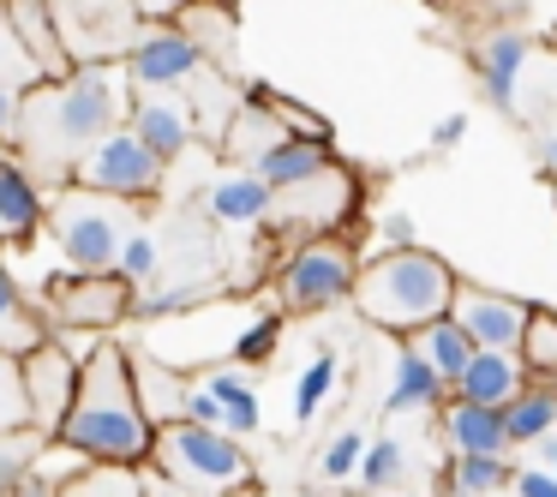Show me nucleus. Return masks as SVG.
I'll return each instance as SVG.
<instances>
[{"mask_svg":"<svg viewBox=\"0 0 557 497\" xmlns=\"http://www.w3.org/2000/svg\"><path fill=\"white\" fill-rule=\"evenodd\" d=\"M126 109H133V85H126L121 61L73 66L66 78H49V85H37V90L18 97L13 145L25 150V169L30 174L66 181L73 162L85 157L102 133L126 126Z\"/></svg>","mask_w":557,"mask_h":497,"instance_id":"nucleus-1","label":"nucleus"},{"mask_svg":"<svg viewBox=\"0 0 557 497\" xmlns=\"http://www.w3.org/2000/svg\"><path fill=\"white\" fill-rule=\"evenodd\" d=\"M150 444H157V425L138 408L133 353L121 341L97 336L90 353L78 360V396L54 432V449H66L73 461H90V468H145Z\"/></svg>","mask_w":557,"mask_h":497,"instance_id":"nucleus-2","label":"nucleus"},{"mask_svg":"<svg viewBox=\"0 0 557 497\" xmlns=\"http://www.w3.org/2000/svg\"><path fill=\"white\" fill-rule=\"evenodd\" d=\"M348 300L360 306L366 324L389 330V336H408V330H420V324L449 312V300H456V270L437 252H425V246H396V252H377L372 264H360Z\"/></svg>","mask_w":557,"mask_h":497,"instance_id":"nucleus-3","label":"nucleus"},{"mask_svg":"<svg viewBox=\"0 0 557 497\" xmlns=\"http://www.w3.org/2000/svg\"><path fill=\"white\" fill-rule=\"evenodd\" d=\"M150 468H157V480L186 485V492H205V497L246 492V480H252V461H246L240 437H228L222 425H193V420L157 425Z\"/></svg>","mask_w":557,"mask_h":497,"instance_id":"nucleus-4","label":"nucleus"},{"mask_svg":"<svg viewBox=\"0 0 557 497\" xmlns=\"http://www.w3.org/2000/svg\"><path fill=\"white\" fill-rule=\"evenodd\" d=\"M49 240L61 246L66 270H114L126 234L138 228L133 222V204L126 198H102V192H85V186H66L61 198L49 204Z\"/></svg>","mask_w":557,"mask_h":497,"instance_id":"nucleus-5","label":"nucleus"},{"mask_svg":"<svg viewBox=\"0 0 557 497\" xmlns=\"http://www.w3.org/2000/svg\"><path fill=\"white\" fill-rule=\"evenodd\" d=\"M354 276H360L354 246L318 234V240L294 246V252L276 264V306H282V312H294V318L330 312V306H342L354 294Z\"/></svg>","mask_w":557,"mask_h":497,"instance_id":"nucleus-6","label":"nucleus"},{"mask_svg":"<svg viewBox=\"0 0 557 497\" xmlns=\"http://www.w3.org/2000/svg\"><path fill=\"white\" fill-rule=\"evenodd\" d=\"M133 282L121 270H66L49 294L37 300L42 330H90V336H109L121 318H133Z\"/></svg>","mask_w":557,"mask_h":497,"instance_id":"nucleus-7","label":"nucleus"},{"mask_svg":"<svg viewBox=\"0 0 557 497\" xmlns=\"http://www.w3.org/2000/svg\"><path fill=\"white\" fill-rule=\"evenodd\" d=\"M162 174H169V162H162L157 150H145V138H138L133 126H114V133H102L97 145L73 162V174H66V181L85 186V192L138 204V198H150L162 186Z\"/></svg>","mask_w":557,"mask_h":497,"instance_id":"nucleus-8","label":"nucleus"},{"mask_svg":"<svg viewBox=\"0 0 557 497\" xmlns=\"http://www.w3.org/2000/svg\"><path fill=\"white\" fill-rule=\"evenodd\" d=\"M54 7V30L73 66H97V61H126L138 25L133 0H49Z\"/></svg>","mask_w":557,"mask_h":497,"instance_id":"nucleus-9","label":"nucleus"},{"mask_svg":"<svg viewBox=\"0 0 557 497\" xmlns=\"http://www.w3.org/2000/svg\"><path fill=\"white\" fill-rule=\"evenodd\" d=\"M18 377H25V408H30V432L42 444H54L66 408L78 396V353H66L54 336H42L37 348L18 353Z\"/></svg>","mask_w":557,"mask_h":497,"instance_id":"nucleus-10","label":"nucleus"},{"mask_svg":"<svg viewBox=\"0 0 557 497\" xmlns=\"http://www.w3.org/2000/svg\"><path fill=\"white\" fill-rule=\"evenodd\" d=\"M198 66H205V54L193 49V37H186L174 18H162V25H138L121 73L133 90H181Z\"/></svg>","mask_w":557,"mask_h":497,"instance_id":"nucleus-11","label":"nucleus"},{"mask_svg":"<svg viewBox=\"0 0 557 497\" xmlns=\"http://www.w3.org/2000/svg\"><path fill=\"white\" fill-rule=\"evenodd\" d=\"M354 198H360L354 174L330 162L324 174H312V181H300V186H288V192H276V204H270V222H276V228H336V222L354 210Z\"/></svg>","mask_w":557,"mask_h":497,"instance_id":"nucleus-12","label":"nucleus"},{"mask_svg":"<svg viewBox=\"0 0 557 497\" xmlns=\"http://www.w3.org/2000/svg\"><path fill=\"white\" fill-rule=\"evenodd\" d=\"M528 54H533V37L516 25L504 30H485L480 42H473V78H480L485 102H492L497 114H516L521 109V73H528Z\"/></svg>","mask_w":557,"mask_h":497,"instance_id":"nucleus-13","label":"nucleus"},{"mask_svg":"<svg viewBox=\"0 0 557 497\" xmlns=\"http://www.w3.org/2000/svg\"><path fill=\"white\" fill-rule=\"evenodd\" d=\"M126 126H133V133L145 138V150H157L162 162H181L198 138V121H193L181 90H133Z\"/></svg>","mask_w":557,"mask_h":497,"instance_id":"nucleus-14","label":"nucleus"},{"mask_svg":"<svg viewBox=\"0 0 557 497\" xmlns=\"http://www.w3.org/2000/svg\"><path fill=\"white\" fill-rule=\"evenodd\" d=\"M449 318L468 330L473 348H521V330H528V306L509 300V294L492 288H461L456 282V300H449Z\"/></svg>","mask_w":557,"mask_h":497,"instance_id":"nucleus-15","label":"nucleus"},{"mask_svg":"<svg viewBox=\"0 0 557 497\" xmlns=\"http://www.w3.org/2000/svg\"><path fill=\"white\" fill-rule=\"evenodd\" d=\"M42 222H49V198H42L37 174L0 150V246H30Z\"/></svg>","mask_w":557,"mask_h":497,"instance_id":"nucleus-16","label":"nucleus"},{"mask_svg":"<svg viewBox=\"0 0 557 497\" xmlns=\"http://www.w3.org/2000/svg\"><path fill=\"white\" fill-rule=\"evenodd\" d=\"M521 384H528V365H521V353H509V348H473L468 365L449 377V396L480 401V408H504V401L516 396Z\"/></svg>","mask_w":557,"mask_h":497,"instance_id":"nucleus-17","label":"nucleus"},{"mask_svg":"<svg viewBox=\"0 0 557 497\" xmlns=\"http://www.w3.org/2000/svg\"><path fill=\"white\" fill-rule=\"evenodd\" d=\"M270 204H276V192H270L252 169L216 174L210 192H205V210L222 222V228H258V222H270Z\"/></svg>","mask_w":557,"mask_h":497,"instance_id":"nucleus-18","label":"nucleus"},{"mask_svg":"<svg viewBox=\"0 0 557 497\" xmlns=\"http://www.w3.org/2000/svg\"><path fill=\"white\" fill-rule=\"evenodd\" d=\"M330 145H306V138H270L264 150H258L252 162H240V169H252L258 181L270 186V192H288V186H300V181H312V174H324L330 169Z\"/></svg>","mask_w":557,"mask_h":497,"instance_id":"nucleus-19","label":"nucleus"},{"mask_svg":"<svg viewBox=\"0 0 557 497\" xmlns=\"http://www.w3.org/2000/svg\"><path fill=\"white\" fill-rule=\"evenodd\" d=\"M444 444L456 456H509L504 408H480V401H449L444 408Z\"/></svg>","mask_w":557,"mask_h":497,"instance_id":"nucleus-20","label":"nucleus"},{"mask_svg":"<svg viewBox=\"0 0 557 497\" xmlns=\"http://www.w3.org/2000/svg\"><path fill=\"white\" fill-rule=\"evenodd\" d=\"M7 18H13L18 42L30 49V61L42 66V78H66L73 61L61 49V30H54V7L49 0H7Z\"/></svg>","mask_w":557,"mask_h":497,"instance_id":"nucleus-21","label":"nucleus"},{"mask_svg":"<svg viewBox=\"0 0 557 497\" xmlns=\"http://www.w3.org/2000/svg\"><path fill=\"white\" fill-rule=\"evenodd\" d=\"M42 336H49V330H42L30 294L18 288V276H13V258L0 246V353H25V348H37Z\"/></svg>","mask_w":557,"mask_h":497,"instance_id":"nucleus-22","label":"nucleus"},{"mask_svg":"<svg viewBox=\"0 0 557 497\" xmlns=\"http://www.w3.org/2000/svg\"><path fill=\"white\" fill-rule=\"evenodd\" d=\"M444 396H449V384L420 360V353L408 348V341H401V353H396V377H389L384 408H389V413H432V408H444Z\"/></svg>","mask_w":557,"mask_h":497,"instance_id":"nucleus-23","label":"nucleus"},{"mask_svg":"<svg viewBox=\"0 0 557 497\" xmlns=\"http://www.w3.org/2000/svg\"><path fill=\"white\" fill-rule=\"evenodd\" d=\"M504 432H509V449H516V444H540L545 432H557V384L528 377V384L504 401Z\"/></svg>","mask_w":557,"mask_h":497,"instance_id":"nucleus-24","label":"nucleus"},{"mask_svg":"<svg viewBox=\"0 0 557 497\" xmlns=\"http://www.w3.org/2000/svg\"><path fill=\"white\" fill-rule=\"evenodd\" d=\"M174 25L193 37V49L205 54V66H210V61H228V42L240 37L228 0H186L181 13H174Z\"/></svg>","mask_w":557,"mask_h":497,"instance_id":"nucleus-25","label":"nucleus"},{"mask_svg":"<svg viewBox=\"0 0 557 497\" xmlns=\"http://www.w3.org/2000/svg\"><path fill=\"white\" fill-rule=\"evenodd\" d=\"M401 341H408V348L420 353V360L432 365V372L444 377V384H449V377L461 372V365H468V353H473L468 330H461V324H456V318H449V312H444V318H432V324H420V330H408V336H401Z\"/></svg>","mask_w":557,"mask_h":497,"instance_id":"nucleus-26","label":"nucleus"},{"mask_svg":"<svg viewBox=\"0 0 557 497\" xmlns=\"http://www.w3.org/2000/svg\"><path fill=\"white\" fill-rule=\"evenodd\" d=\"M133 389H138V408H145V420L150 425H169V420H181V408H186V377L181 372H169V365H150V360H133Z\"/></svg>","mask_w":557,"mask_h":497,"instance_id":"nucleus-27","label":"nucleus"},{"mask_svg":"<svg viewBox=\"0 0 557 497\" xmlns=\"http://www.w3.org/2000/svg\"><path fill=\"white\" fill-rule=\"evenodd\" d=\"M354 480H360V492H372V497H396L401 485H408V444H396V437L366 444Z\"/></svg>","mask_w":557,"mask_h":497,"instance_id":"nucleus-28","label":"nucleus"},{"mask_svg":"<svg viewBox=\"0 0 557 497\" xmlns=\"http://www.w3.org/2000/svg\"><path fill=\"white\" fill-rule=\"evenodd\" d=\"M240 102L264 109L270 121H276L282 133H288V138H306V145H330V121H324V114L300 109V102H288V97H276L270 85H246V90H240Z\"/></svg>","mask_w":557,"mask_h":497,"instance_id":"nucleus-29","label":"nucleus"},{"mask_svg":"<svg viewBox=\"0 0 557 497\" xmlns=\"http://www.w3.org/2000/svg\"><path fill=\"white\" fill-rule=\"evenodd\" d=\"M509 480H516V461L509 456H456L444 468V492H456V497H492Z\"/></svg>","mask_w":557,"mask_h":497,"instance_id":"nucleus-30","label":"nucleus"},{"mask_svg":"<svg viewBox=\"0 0 557 497\" xmlns=\"http://www.w3.org/2000/svg\"><path fill=\"white\" fill-rule=\"evenodd\" d=\"M216 282H174V288H162V282H150V288L133 294V312L150 318V324H162V318H181V312H198V306L216 300Z\"/></svg>","mask_w":557,"mask_h":497,"instance_id":"nucleus-31","label":"nucleus"},{"mask_svg":"<svg viewBox=\"0 0 557 497\" xmlns=\"http://www.w3.org/2000/svg\"><path fill=\"white\" fill-rule=\"evenodd\" d=\"M61 497H150V473L138 468H78L73 480L61 485Z\"/></svg>","mask_w":557,"mask_h":497,"instance_id":"nucleus-32","label":"nucleus"},{"mask_svg":"<svg viewBox=\"0 0 557 497\" xmlns=\"http://www.w3.org/2000/svg\"><path fill=\"white\" fill-rule=\"evenodd\" d=\"M521 365H528V377H545V384H557V312H545V306H528V330H521Z\"/></svg>","mask_w":557,"mask_h":497,"instance_id":"nucleus-33","label":"nucleus"},{"mask_svg":"<svg viewBox=\"0 0 557 497\" xmlns=\"http://www.w3.org/2000/svg\"><path fill=\"white\" fill-rule=\"evenodd\" d=\"M0 85L18 90V97H25V90H37V85H49V78H42V66L30 61V49L18 42V30H13V18H7V7H0Z\"/></svg>","mask_w":557,"mask_h":497,"instance_id":"nucleus-34","label":"nucleus"},{"mask_svg":"<svg viewBox=\"0 0 557 497\" xmlns=\"http://www.w3.org/2000/svg\"><path fill=\"white\" fill-rule=\"evenodd\" d=\"M42 449H49V444H42L30 425H18V432H0V497H13V492H18V480L37 468Z\"/></svg>","mask_w":557,"mask_h":497,"instance_id":"nucleus-35","label":"nucleus"},{"mask_svg":"<svg viewBox=\"0 0 557 497\" xmlns=\"http://www.w3.org/2000/svg\"><path fill=\"white\" fill-rule=\"evenodd\" d=\"M330 389H336V353H312V365L300 372V384H294V425L318 420V408L330 401Z\"/></svg>","mask_w":557,"mask_h":497,"instance_id":"nucleus-36","label":"nucleus"},{"mask_svg":"<svg viewBox=\"0 0 557 497\" xmlns=\"http://www.w3.org/2000/svg\"><path fill=\"white\" fill-rule=\"evenodd\" d=\"M114 270H121L133 288H150V282H162V246H157V234H145V228L126 234V246H121V258H114Z\"/></svg>","mask_w":557,"mask_h":497,"instance_id":"nucleus-37","label":"nucleus"},{"mask_svg":"<svg viewBox=\"0 0 557 497\" xmlns=\"http://www.w3.org/2000/svg\"><path fill=\"white\" fill-rule=\"evenodd\" d=\"M282 312H264V318H252V324L234 336V365H270L276 360V348H282Z\"/></svg>","mask_w":557,"mask_h":497,"instance_id":"nucleus-38","label":"nucleus"},{"mask_svg":"<svg viewBox=\"0 0 557 497\" xmlns=\"http://www.w3.org/2000/svg\"><path fill=\"white\" fill-rule=\"evenodd\" d=\"M360 449H366L360 432H336L324 449H318V480H324V485L354 480V468H360Z\"/></svg>","mask_w":557,"mask_h":497,"instance_id":"nucleus-39","label":"nucleus"},{"mask_svg":"<svg viewBox=\"0 0 557 497\" xmlns=\"http://www.w3.org/2000/svg\"><path fill=\"white\" fill-rule=\"evenodd\" d=\"M18 425H30L25 377H18V353H0V432H18Z\"/></svg>","mask_w":557,"mask_h":497,"instance_id":"nucleus-40","label":"nucleus"},{"mask_svg":"<svg viewBox=\"0 0 557 497\" xmlns=\"http://www.w3.org/2000/svg\"><path fill=\"white\" fill-rule=\"evenodd\" d=\"M258 425H264V408H258V389L252 384H246L240 396L222 401V432H228V437H252Z\"/></svg>","mask_w":557,"mask_h":497,"instance_id":"nucleus-41","label":"nucleus"},{"mask_svg":"<svg viewBox=\"0 0 557 497\" xmlns=\"http://www.w3.org/2000/svg\"><path fill=\"white\" fill-rule=\"evenodd\" d=\"M181 420H193V425H222V401L210 396L205 384H198V389H186V408H181Z\"/></svg>","mask_w":557,"mask_h":497,"instance_id":"nucleus-42","label":"nucleus"},{"mask_svg":"<svg viewBox=\"0 0 557 497\" xmlns=\"http://www.w3.org/2000/svg\"><path fill=\"white\" fill-rule=\"evenodd\" d=\"M516 497H557V473L552 468H516Z\"/></svg>","mask_w":557,"mask_h":497,"instance_id":"nucleus-43","label":"nucleus"},{"mask_svg":"<svg viewBox=\"0 0 557 497\" xmlns=\"http://www.w3.org/2000/svg\"><path fill=\"white\" fill-rule=\"evenodd\" d=\"M461 138H468V114H444V121L432 126V150L444 157V150H456Z\"/></svg>","mask_w":557,"mask_h":497,"instance_id":"nucleus-44","label":"nucleus"},{"mask_svg":"<svg viewBox=\"0 0 557 497\" xmlns=\"http://www.w3.org/2000/svg\"><path fill=\"white\" fill-rule=\"evenodd\" d=\"M377 234H384V252H396V246H413V222L401 216V210H389V216L377 222Z\"/></svg>","mask_w":557,"mask_h":497,"instance_id":"nucleus-45","label":"nucleus"},{"mask_svg":"<svg viewBox=\"0 0 557 497\" xmlns=\"http://www.w3.org/2000/svg\"><path fill=\"white\" fill-rule=\"evenodd\" d=\"M13 133H18V90L0 85V145H13Z\"/></svg>","mask_w":557,"mask_h":497,"instance_id":"nucleus-46","label":"nucleus"},{"mask_svg":"<svg viewBox=\"0 0 557 497\" xmlns=\"http://www.w3.org/2000/svg\"><path fill=\"white\" fill-rule=\"evenodd\" d=\"M181 7H186V0H133V13L145 18V25H162V18H174Z\"/></svg>","mask_w":557,"mask_h":497,"instance_id":"nucleus-47","label":"nucleus"},{"mask_svg":"<svg viewBox=\"0 0 557 497\" xmlns=\"http://www.w3.org/2000/svg\"><path fill=\"white\" fill-rule=\"evenodd\" d=\"M205 389H210L216 401H228V396H240V389H246V377H240V372H210Z\"/></svg>","mask_w":557,"mask_h":497,"instance_id":"nucleus-48","label":"nucleus"},{"mask_svg":"<svg viewBox=\"0 0 557 497\" xmlns=\"http://www.w3.org/2000/svg\"><path fill=\"white\" fill-rule=\"evenodd\" d=\"M545 162H552V169H557V133L545 138Z\"/></svg>","mask_w":557,"mask_h":497,"instance_id":"nucleus-49","label":"nucleus"},{"mask_svg":"<svg viewBox=\"0 0 557 497\" xmlns=\"http://www.w3.org/2000/svg\"><path fill=\"white\" fill-rule=\"evenodd\" d=\"M552 473H557V456H552Z\"/></svg>","mask_w":557,"mask_h":497,"instance_id":"nucleus-50","label":"nucleus"},{"mask_svg":"<svg viewBox=\"0 0 557 497\" xmlns=\"http://www.w3.org/2000/svg\"><path fill=\"white\" fill-rule=\"evenodd\" d=\"M0 7H7V0H0Z\"/></svg>","mask_w":557,"mask_h":497,"instance_id":"nucleus-51","label":"nucleus"},{"mask_svg":"<svg viewBox=\"0 0 557 497\" xmlns=\"http://www.w3.org/2000/svg\"><path fill=\"white\" fill-rule=\"evenodd\" d=\"M480 7H485V0H480Z\"/></svg>","mask_w":557,"mask_h":497,"instance_id":"nucleus-52","label":"nucleus"}]
</instances>
